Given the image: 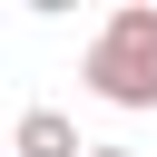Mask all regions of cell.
<instances>
[{
    "instance_id": "cell-3",
    "label": "cell",
    "mask_w": 157,
    "mask_h": 157,
    "mask_svg": "<svg viewBox=\"0 0 157 157\" xmlns=\"http://www.w3.org/2000/svg\"><path fill=\"white\" fill-rule=\"evenodd\" d=\"M88 157H137V147H88Z\"/></svg>"
},
{
    "instance_id": "cell-1",
    "label": "cell",
    "mask_w": 157,
    "mask_h": 157,
    "mask_svg": "<svg viewBox=\"0 0 157 157\" xmlns=\"http://www.w3.org/2000/svg\"><path fill=\"white\" fill-rule=\"evenodd\" d=\"M78 78H88V98H108V108H157V0L108 10V29H98L88 59H78Z\"/></svg>"
},
{
    "instance_id": "cell-2",
    "label": "cell",
    "mask_w": 157,
    "mask_h": 157,
    "mask_svg": "<svg viewBox=\"0 0 157 157\" xmlns=\"http://www.w3.org/2000/svg\"><path fill=\"white\" fill-rule=\"evenodd\" d=\"M10 157H88V147H78V118H59V108H29V118L10 128Z\"/></svg>"
}]
</instances>
